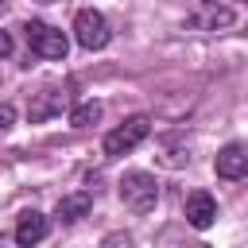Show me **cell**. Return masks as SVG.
<instances>
[{
    "label": "cell",
    "mask_w": 248,
    "mask_h": 248,
    "mask_svg": "<svg viewBox=\"0 0 248 248\" xmlns=\"http://www.w3.org/2000/svg\"><path fill=\"white\" fill-rule=\"evenodd\" d=\"M120 202L132 209V213H151L155 202H159V182L155 174L147 170H128L120 178Z\"/></svg>",
    "instance_id": "cell-1"
},
{
    "label": "cell",
    "mask_w": 248,
    "mask_h": 248,
    "mask_svg": "<svg viewBox=\"0 0 248 248\" xmlns=\"http://www.w3.org/2000/svg\"><path fill=\"white\" fill-rule=\"evenodd\" d=\"M151 136V116H128L120 128H112L108 136H105V155H128V151H136L143 140Z\"/></svg>",
    "instance_id": "cell-2"
},
{
    "label": "cell",
    "mask_w": 248,
    "mask_h": 248,
    "mask_svg": "<svg viewBox=\"0 0 248 248\" xmlns=\"http://www.w3.org/2000/svg\"><path fill=\"white\" fill-rule=\"evenodd\" d=\"M74 39H78V46H85V50L108 46V39H112L108 19H105L97 8H81V12L74 16Z\"/></svg>",
    "instance_id": "cell-3"
},
{
    "label": "cell",
    "mask_w": 248,
    "mask_h": 248,
    "mask_svg": "<svg viewBox=\"0 0 248 248\" xmlns=\"http://www.w3.org/2000/svg\"><path fill=\"white\" fill-rule=\"evenodd\" d=\"M23 35H27V46H31L39 58H66V50H70V39H66L58 27L43 23V19H31V23L23 27Z\"/></svg>",
    "instance_id": "cell-4"
},
{
    "label": "cell",
    "mask_w": 248,
    "mask_h": 248,
    "mask_svg": "<svg viewBox=\"0 0 248 248\" xmlns=\"http://www.w3.org/2000/svg\"><path fill=\"white\" fill-rule=\"evenodd\" d=\"M66 105H70V93H66V89H58V85H46V89L31 93V105H27V120H31V124H43V120L58 116Z\"/></svg>",
    "instance_id": "cell-5"
},
{
    "label": "cell",
    "mask_w": 248,
    "mask_h": 248,
    "mask_svg": "<svg viewBox=\"0 0 248 248\" xmlns=\"http://www.w3.org/2000/svg\"><path fill=\"white\" fill-rule=\"evenodd\" d=\"M46 232H50V221H46L39 209L19 213V221H16V244H19V248H35Z\"/></svg>",
    "instance_id": "cell-6"
},
{
    "label": "cell",
    "mask_w": 248,
    "mask_h": 248,
    "mask_svg": "<svg viewBox=\"0 0 248 248\" xmlns=\"http://www.w3.org/2000/svg\"><path fill=\"white\" fill-rule=\"evenodd\" d=\"M213 170H217L221 178H244V170H248V147H244V143H225V147L217 151Z\"/></svg>",
    "instance_id": "cell-7"
},
{
    "label": "cell",
    "mask_w": 248,
    "mask_h": 248,
    "mask_svg": "<svg viewBox=\"0 0 248 248\" xmlns=\"http://www.w3.org/2000/svg\"><path fill=\"white\" fill-rule=\"evenodd\" d=\"M186 221H190L194 229H209V225L217 221V202H213V194L194 190V194L186 198Z\"/></svg>",
    "instance_id": "cell-8"
},
{
    "label": "cell",
    "mask_w": 248,
    "mask_h": 248,
    "mask_svg": "<svg viewBox=\"0 0 248 248\" xmlns=\"http://www.w3.org/2000/svg\"><path fill=\"white\" fill-rule=\"evenodd\" d=\"M89 205H93V198L81 190V194H66V198H58V209H54V213H58V221H66V225H70V221L85 217V213H89Z\"/></svg>",
    "instance_id": "cell-9"
},
{
    "label": "cell",
    "mask_w": 248,
    "mask_h": 248,
    "mask_svg": "<svg viewBox=\"0 0 248 248\" xmlns=\"http://www.w3.org/2000/svg\"><path fill=\"white\" fill-rule=\"evenodd\" d=\"M101 112H105L101 101H85V105H78V108L70 112V124H74V128H89V124L101 120Z\"/></svg>",
    "instance_id": "cell-10"
},
{
    "label": "cell",
    "mask_w": 248,
    "mask_h": 248,
    "mask_svg": "<svg viewBox=\"0 0 248 248\" xmlns=\"http://www.w3.org/2000/svg\"><path fill=\"white\" fill-rule=\"evenodd\" d=\"M105 248H132V236L128 232H108L105 236Z\"/></svg>",
    "instance_id": "cell-11"
},
{
    "label": "cell",
    "mask_w": 248,
    "mask_h": 248,
    "mask_svg": "<svg viewBox=\"0 0 248 248\" xmlns=\"http://www.w3.org/2000/svg\"><path fill=\"white\" fill-rule=\"evenodd\" d=\"M8 54H12V35L0 31V58H8Z\"/></svg>",
    "instance_id": "cell-12"
},
{
    "label": "cell",
    "mask_w": 248,
    "mask_h": 248,
    "mask_svg": "<svg viewBox=\"0 0 248 248\" xmlns=\"http://www.w3.org/2000/svg\"><path fill=\"white\" fill-rule=\"evenodd\" d=\"M4 8H8V0H0V12H4Z\"/></svg>",
    "instance_id": "cell-13"
},
{
    "label": "cell",
    "mask_w": 248,
    "mask_h": 248,
    "mask_svg": "<svg viewBox=\"0 0 248 248\" xmlns=\"http://www.w3.org/2000/svg\"><path fill=\"white\" fill-rule=\"evenodd\" d=\"M0 248H8V240H4V236H0Z\"/></svg>",
    "instance_id": "cell-14"
},
{
    "label": "cell",
    "mask_w": 248,
    "mask_h": 248,
    "mask_svg": "<svg viewBox=\"0 0 248 248\" xmlns=\"http://www.w3.org/2000/svg\"><path fill=\"white\" fill-rule=\"evenodd\" d=\"M43 4H50V0H43Z\"/></svg>",
    "instance_id": "cell-15"
}]
</instances>
